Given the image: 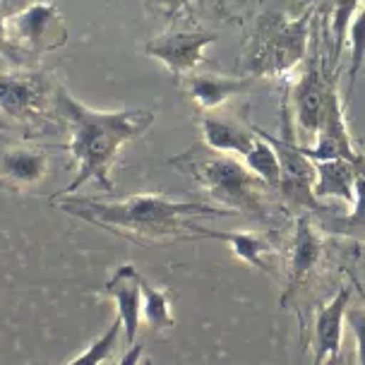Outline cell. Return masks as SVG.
Segmentation results:
<instances>
[{"instance_id": "23", "label": "cell", "mask_w": 365, "mask_h": 365, "mask_svg": "<svg viewBox=\"0 0 365 365\" xmlns=\"http://www.w3.org/2000/svg\"><path fill=\"white\" fill-rule=\"evenodd\" d=\"M358 8H361V0H331V43H334L331 63L334 65H339V58L344 53L349 24L356 17Z\"/></svg>"}, {"instance_id": "10", "label": "cell", "mask_w": 365, "mask_h": 365, "mask_svg": "<svg viewBox=\"0 0 365 365\" xmlns=\"http://www.w3.org/2000/svg\"><path fill=\"white\" fill-rule=\"evenodd\" d=\"M51 96L41 75L0 73V113L12 120H38L46 115V101Z\"/></svg>"}, {"instance_id": "6", "label": "cell", "mask_w": 365, "mask_h": 365, "mask_svg": "<svg viewBox=\"0 0 365 365\" xmlns=\"http://www.w3.org/2000/svg\"><path fill=\"white\" fill-rule=\"evenodd\" d=\"M317 142L312 147H301V152L308 156L310 161H331V159H341L356 166V171L365 178V156L358 154V149L351 142L346 118H344V108H341V96L336 91V82L329 89V99L327 108H324V118L322 125L317 130Z\"/></svg>"}, {"instance_id": "12", "label": "cell", "mask_w": 365, "mask_h": 365, "mask_svg": "<svg viewBox=\"0 0 365 365\" xmlns=\"http://www.w3.org/2000/svg\"><path fill=\"white\" fill-rule=\"evenodd\" d=\"M142 274L133 264H123L113 272L101 296H108L118 310V319L123 324V341L125 346H135V336L142 322Z\"/></svg>"}, {"instance_id": "2", "label": "cell", "mask_w": 365, "mask_h": 365, "mask_svg": "<svg viewBox=\"0 0 365 365\" xmlns=\"http://www.w3.org/2000/svg\"><path fill=\"white\" fill-rule=\"evenodd\" d=\"M58 210L80 217L89 224L108 228L118 236L133 238L137 243H164L195 236L190 217H231L233 212L217 210L200 202H180L166 195H133L125 200H53Z\"/></svg>"}, {"instance_id": "14", "label": "cell", "mask_w": 365, "mask_h": 365, "mask_svg": "<svg viewBox=\"0 0 365 365\" xmlns=\"http://www.w3.org/2000/svg\"><path fill=\"white\" fill-rule=\"evenodd\" d=\"M322 259V236L317 233L315 224L308 217H298L296 221V233L291 240V262H289V282H286V298L293 296L305 279L310 277V272L315 269Z\"/></svg>"}, {"instance_id": "27", "label": "cell", "mask_w": 365, "mask_h": 365, "mask_svg": "<svg viewBox=\"0 0 365 365\" xmlns=\"http://www.w3.org/2000/svg\"><path fill=\"white\" fill-rule=\"evenodd\" d=\"M152 3H156L161 10H166V12H175L178 8H182L187 0H152Z\"/></svg>"}, {"instance_id": "25", "label": "cell", "mask_w": 365, "mask_h": 365, "mask_svg": "<svg viewBox=\"0 0 365 365\" xmlns=\"http://www.w3.org/2000/svg\"><path fill=\"white\" fill-rule=\"evenodd\" d=\"M349 327L356 336V354H358V365H365V310L351 308L346 312Z\"/></svg>"}, {"instance_id": "18", "label": "cell", "mask_w": 365, "mask_h": 365, "mask_svg": "<svg viewBox=\"0 0 365 365\" xmlns=\"http://www.w3.org/2000/svg\"><path fill=\"white\" fill-rule=\"evenodd\" d=\"M195 236L224 240V243L233 247L236 257H240L243 262L252 264L259 272H269V264H267V259H264L272 252L269 243L259 236H255V233H219V231H207V228L195 224Z\"/></svg>"}, {"instance_id": "19", "label": "cell", "mask_w": 365, "mask_h": 365, "mask_svg": "<svg viewBox=\"0 0 365 365\" xmlns=\"http://www.w3.org/2000/svg\"><path fill=\"white\" fill-rule=\"evenodd\" d=\"M255 142H252L250 152L243 156V161L267 187H277L279 190V185H282V161H279V154L262 133L255 130Z\"/></svg>"}, {"instance_id": "21", "label": "cell", "mask_w": 365, "mask_h": 365, "mask_svg": "<svg viewBox=\"0 0 365 365\" xmlns=\"http://www.w3.org/2000/svg\"><path fill=\"white\" fill-rule=\"evenodd\" d=\"M324 231L331 236H349V238H365V178L358 175L356 180V200L354 210L346 217H331L324 221Z\"/></svg>"}, {"instance_id": "9", "label": "cell", "mask_w": 365, "mask_h": 365, "mask_svg": "<svg viewBox=\"0 0 365 365\" xmlns=\"http://www.w3.org/2000/svg\"><path fill=\"white\" fill-rule=\"evenodd\" d=\"M48 152L36 145H0V187L27 192L43 182L48 173Z\"/></svg>"}, {"instance_id": "22", "label": "cell", "mask_w": 365, "mask_h": 365, "mask_svg": "<svg viewBox=\"0 0 365 365\" xmlns=\"http://www.w3.org/2000/svg\"><path fill=\"white\" fill-rule=\"evenodd\" d=\"M120 336H123V324H120V319L115 317L113 324H110L99 339H94L80 356H75L73 361H68L65 365H106V361H110L115 349H118Z\"/></svg>"}, {"instance_id": "20", "label": "cell", "mask_w": 365, "mask_h": 365, "mask_svg": "<svg viewBox=\"0 0 365 365\" xmlns=\"http://www.w3.org/2000/svg\"><path fill=\"white\" fill-rule=\"evenodd\" d=\"M142 319L154 334H166L173 329V308H171V293L164 289L142 282Z\"/></svg>"}, {"instance_id": "17", "label": "cell", "mask_w": 365, "mask_h": 365, "mask_svg": "<svg viewBox=\"0 0 365 365\" xmlns=\"http://www.w3.org/2000/svg\"><path fill=\"white\" fill-rule=\"evenodd\" d=\"M200 130L207 147L228 156H245L257 137L255 130H247L233 120L214 118V115H205L200 120Z\"/></svg>"}, {"instance_id": "3", "label": "cell", "mask_w": 365, "mask_h": 365, "mask_svg": "<svg viewBox=\"0 0 365 365\" xmlns=\"http://www.w3.org/2000/svg\"><path fill=\"white\" fill-rule=\"evenodd\" d=\"M175 166H185V171L192 175L195 180L226 205L233 214H255L262 217V202H259V185H264L255 173L245 164L228 154L212 156V159H192L180 161L175 159Z\"/></svg>"}, {"instance_id": "15", "label": "cell", "mask_w": 365, "mask_h": 365, "mask_svg": "<svg viewBox=\"0 0 365 365\" xmlns=\"http://www.w3.org/2000/svg\"><path fill=\"white\" fill-rule=\"evenodd\" d=\"M250 89L247 77H226V75H187L185 91L200 108L214 110L221 103L236 99Z\"/></svg>"}, {"instance_id": "1", "label": "cell", "mask_w": 365, "mask_h": 365, "mask_svg": "<svg viewBox=\"0 0 365 365\" xmlns=\"http://www.w3.org/2000/svg\"><path fill=\"white\" fill-rule=\"evenodd\" d=\"M53 108L61 120L68 125L70 142L65 152L75 159L77 173L63 195H73L77 187L96 182L101 190L113 192V164L118 152L128 142L137 140L154 125V110L147 108H120V110H96L77 101L63 84L53 89Z\"/></svg>"}, {"instance_id": "7", "label": "cell", "mask_w": 365, "mask_h": 365, "mask_svg": "<svg viewBox=\"0 0 365 365\" xmlns=\"http://www.w3.org/2000/svg\"><path fill=\"white\" fill-rule=\"evenodd\" d=\"M217 41V36L210 31H168L152 38L145 46V53L154 61H159L161 65H166V70L173 77L192 75V70L205 61V48L210 43Z\"/></svg>"}, {"instance_id": "11", "label": "cell", "mask_w": 365, "mask_h": 365, "mask_svg": "<svg viewBox=\"0 0 365 365\" xmlns=\"http://www.w3.org/2000/svg\"><path fill=\"white\" fill-rule=\"evenodd\" d=\"M262 133V130H257ZM272 142L274 149L282 161V190L291 202H298L303 207H317V200L312 195V182H315V164L301 152V145L291 140V137H272L262 133Z\"/></svg>"}, {"instance_id": "13", "label": "cell", "mask_w": 365, "mask_h": 365, "mask_svg": "<svg viewBox=\"0 0 365 365\" xmlns=\"http://www.w3.org/2000/svg\"><path fill=\"white\" fill-rule=\"evenodd\" d=\"M351 286H341L334 298H329L315 317V334H312V365H327L341 354L344 344V319L349 312Z\"/></svg>"}, {"instance_id": "5", "label": "cell", "mask_w": 365, "mask_h": 365, "mask_svg": "<svg viewBox=\"0 0 365 365\" xmlns=\"http://www.w3.org/2000/svg\"><path fill=\"white\" fill-rule=\"evenodd\" d=\"M10 43L17 53H48L65 46L68 29L63 15L51 0H34L8 17Z\"/></svg>"}, {"instance_id": "26", "label": "cell", "mask_w": 365, "mask_h": 365, "mask_svg": "<svg viewBox=\"0 0 365 365\" xmlns=\"http://www.w3.org/2000/svg\"><path fill=\"white\" fill-rule=\"evenodd\" d=\"M12 15V12L8 8H3L0 5V53H5L8 58H12L15 61L17 58V51L12 48V43H10V34H8V17Z\"/></svg>"}, {"instance_id": "16", "label": "cell", "mask_w": 365, "mask_h": 365, "mask_svg": "<svg viewBox=\"0 0 365 365\" xmlns=\"http://www.w3.org/2000/svg\"><path fill=\"white\" fill-rule=\"evenodd\" d=\"M315 164V182H312V195L315 200H327L336 197L341 202L356 200V180L358 173L354 164L341 159H331V161H312Z\"/></svg>"}, {"instance_id": "24", "label": "cell", "mask_w": 365, "mask_h": 365, "mask_svg": "<svg viewBox=\"0 0 365 365\" xmlns=\"http://www.w3.org/2000/svg\"><path fill=\"white\" fill-rule=\"evenodd\" d=\"M349 46H351V63H349V94L354 89L365 63V5L358 8L356 17L349 24Z\"/></svg>"}, {"instance_id": "8", "label": "cell", "mask_w": 365, "mask_h": 365, "mask_svg": "<svg viewBox=\"0 0 365 365\" xmlns=\"http://www.w3.org/2000/svg\"><path fill=\"white\" fill-rule=\"evenodd\" d=\"M336 80L327 75V70L319 68V58L312 56L308 63V70L298 77L293 84L291 99H293V115L303 133L317 135L319 125L324 118V108H327L329 89Z\"/></svg>"}, {"instance_id": "28", "label": "cell", "mask_w": 365, "mask_h": 365, "mask_svg": "<svg viewBox=\"0 0 365 365\" xmlns=\"http://www.w3.org/2000/svg\"><path fill=\"white\" fill-rule=\"evenodd\" d=\"M354 284H356V289H361V296H363V301H365V291H363V286H361V284H358V282H356V279H354Z\"/></svg>"}, {"instance_id": "4", "label": "cell", "mask_w": 365, "mask_h": 365, "mask_svg": "<svg viewBox=\"0 0 365 365\" xmlns=\"http://www.w3.org/2000/svg\"><path fill=\"white\" fill-rule=\"evenodd\" d=\"M310 17L312 10H305L296 19L274 17L257 38L252 53L247 56V75L277 77V80L291 75L308 53Z\"/></svg>"}]
</instances>
